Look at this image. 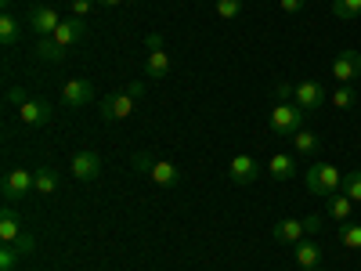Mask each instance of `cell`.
Returning a JSON list of instances; mask_svg holds the SVG:
<instances>
[{"mask_svg":"<svg viewBox=\"0 0 361 271\" xmlns=\"http://www.w3.org/2000/svg\"><path fill=\"white\" fill-rule=\"evenodd\" d=\"M304 185H307L311 195H325L329 199V195H336L343 188V177H340V170L333 163H314V167L304 170Z\"/></svg>","mask_w":361,"mask_h":271,"instance_id":"cell-1","label":"cell"},{"mask_svg":"<svg viewBox=\"0 0 361 271\" xmlns=\"http://www.w3.org/2000/svg\"><path fill=\"white\" fill-rule=\"evenodd\" d=\"M271 131L279 138H293L296 131H304V109L296 102H279L271 109Z\"/></svg>","mask_w":361,"mask_h":271,"instance_id":"cell-2","label":"cell"},{"mask_svg":"<svg viewBox=\"0 0 361 271\" xmlns=\"http://www.w3.org/2000/svg\"><path fill=\"white\" fill-rule=\"evenodd\" d=\"M29 192H37V174L25 170V167H15L4 174V199L8 203H22Z\"/></svg>","mask_w":361,"mask_h":271,"instance_id":"cell-3","label":"cell"},{"mask_svg":"<svg viewBox=\"0 0 361 271\" xmlns=\"http://www.w3.org/2000/svg\"><path fill=\"white\" fill-rule=\"evenodd\" d=\"M134 105H137V95H134V90H119V95L105 98V105H102V119H105V124L127 119V116L134 112Z\"/></svg>","mask_w":361,"mask_h":271,"instance_id":"cell-4","label":"cell"},{"mask_svg":"<svg viewBox=\"0 0 361 271\" xmlns=\"http://www.w3.org/2000/svg\"><path fill=\"white\" fill-rule=\"evenodd\" d=\"M25 22H29V29H33L37 37H54V29L62 25V15H58L54 8H47V4H37Z\"/></svg>","mask_w":361,"mask_h":271,"instance_id":"cell-5","label":"cell"},{"mask_svg":"<svg viewBox=\"0 0 361 271\" xmlns=\"http://www.w3.org/2000/svg\"><path fill=\"white\" fill-rule=\"evenodd\" d=\"M94 102V87H90V80H66L62 87V105L66 109H83Z\"/></svg>","mask_w":361,"mask_h":271,"instance_id":"cell-6","label":"cell"},{"mask_svg":"<svg viewBox=\"0 0 361 271\" xmlns=\"http://www.w3.org/2000/svg\"><path fill=\"white\" fill-rule=\"evenodd\" d=\"M293 102H296L300 109H304V112H318V109L325 105V90H322V83H318V80H304V83H296Z\"/></svg>","mask_w":361,"mask_h":271,"instance_id":"cell-7","label":"cell"},{"mask_svg":"<svg viewBox=\"0 0 361 271\" xmlns=\"http://www.w3.org/2000/svg\"><path fill=\"white\" fill-rule=\"evenodd\" d=\"M333 76L336 83H354L361 76V51H340L333 62Z\"/></svg>","mask_w":361,"mask_h":271,"instance_id":"cell-8","label":"cell"},{"mask_svg":"<svg viewBox=\"0 0 361 271\" xmlns=\"http://www.w3.org/2000/svg\"><path fill=\"white\" fill-rule=\"evenodd\" d=\"M18 119H22L25 127H44L47 119H51V102H44V98L22 102V105H18Z\"/></svg>","mask_w":361,"mask_h":271,"instance_id":"cell-9","label":"cell"},{"mask_svg":"<svg viewBox=\"0 0 361 271\" xmlns=\"http://www.w3.org/2000/svg\"><path fill=\"white\" fill-rule=\"evenodd\" d=\"M228 177L235 181V185H253V181L260 177V167H257V159L253 156H235L231 163H228Z\"/></svg>","mask_w":361,"mask_h":271,"instance_id":"cell-10","label":"cell"},{"mask_svg":"<svg viewBox=\"0 0 361 271\" xmlns=\"http://www.w3.org/2000/svg\"><path fill=\"white\" fill-rule=\"evenodd\" d=\"M83 33H87L83 18H76V15H73V18H62V25L54 29V37H51V40H54L58 47H62V51H69V47H73V44H76Z\"/></svg>","mask_w":361,"mask_h":271,"instance_id":"cell-11","label":"cell"},{"mask_svg":"<svg viewBox=\"0 0 361 271\" xmlns=\"http://www.w3.org/2000/svg\"><path fill=\"white\" fill-rule=\"evenodd\" d=\"M69 167H73V174H76L80 181H94V177L102 174V156L87 148V152H76V156H73Z\"/></svg>","mask_w":361,"mask_h":271,"instance_id":"cell-12","label":"cell"},{"mask_svg":"<svg viewBox=\"0 0 361 271\" xmlns=\"http://www.w3.org/2000/svg\"><path fill=\"white\" fill-rule=\"evenodd\" d=\"M267 174L275 177V181H289V177H296V156L275 152V156L267 159Z\"/></svg>","mask_w":361,"mask_h":271,"instance_id":"cell-13","label":"cell"},{"mask_svg":"<svg viewBox=\"0 0 361 271\" xmlns=\"http://www.w3.org/2000/svg\"><path fill=\"white\" fill-rule=\"evenodd\" d=\"M170 73V54L166 47H156V51H148V62H145V76L148 80H163Z\"/></svg>","mask_w":361,"mask_h":271,"instance_id":"cell-14","label":"cell"},{"mask_svg":"<svg viewBox=\"0 0 361 271\" xmlns=\"http://www.w3.org/2000/svg\"><path fill=\"white\" fill-rule=\"evenodd\" d=\"M271 235H275L279 239V243H300V239H304L307 231H304V221H293V217H282L279 224H275V231H271Z\"/></svg>","mask_w":361,"mask_h":271,"instance_id":"cell-15","label":"cell"},{"mask_svg":"<svg viewBox=\"0 0 361 271\" xmlns=\"http://www.w3.org/2000/svg\"><path fill=\"white\" fill-rule=\"evenodd\" d=\"M350 214H354V199H347L343 192L329 195V217L340 221V224H347V221H350Z\"/></svg>","mask_w":361,"mask_h":271,"instance_id":"cell-16","label":"cell"},{"mask_svg":"<svg viewBox=\"0 0 361 271\" xmlns=\"http://www.w3.org/2000/svg\"><path fill=\"white\" fill-rule=\"evenodd\" d=\"M156 181V185H163V188H173L177 181H180V170L173 167V163H166V159H156V167H152V174H148Z\"/></svg>","mask_w":361,"mask_h":271,"instance_id":"cell-17","label":"cell"},{"mask_svg":"<svg viewBox=\"0 0 361 271\" xmlns=\"http://www.w3.org/2000/svg\"><path fill=\"white\" fill-rule=\"evenodd\" d=\"M18 239H22V221L11 210H4V214H0V243H18Z\"/></svg>","mask_w":361,"mask_h":271,"instance_id":"cell-18","label":"cell"},{"mask_svg":"<svg viewBox=\"0 0 361 271\" xmlns=\"http://www.w3.org/2000/svg\"><path fill=\"white\" fill-rule=\"evenodd\" d=\"M62 58H66V51L58 47L51 37H40V40H37V62H51V66H58Z\"/></svg>","mask_w":361,"mask_h":271,"instance_id":"cell-19","label":"cell"},{"mask_svg":"<svg viewBox=\"0 0 361 271\" xmlns=\"http://www.w3.org/2000/svg\"><path fill=\"white\" fill-rule=\"evenodd\" d=\"M318 260H322V250H318L314 243H304V239H300V243H296V264L307 267V271H314Z\"/></svg>","mask_w":361,"mask_h":271,"instance_id":"cell-20","label":"cell"},{"mask_svg":"<svg viewBox=\"0 0 361 271\" xmlns=\"http://www.w3.org/2000/svg\"><path fill=\"white\" fill-rule=\"evenodd\" d=\"M329 102H333V109L347 112V109L357 105V95H354V87H350V83H340V87L333 90V98H329Z\"/></svg>","mask_w":361,"mask_h":271,"instance_id":"cell-21","label":"cell"},{"mask_svg":"<svg viewBox=\"0 0 361 271\" xmlns=\"http://www.w3.org/2000/svg\"><path fill=\"white\" fill-rule=\"evenodd\" d=\"M18 18L15 15H0V44L4 47H15V40H18Z\"/></svg>","mask_w":361,"mask_h":271,"instance_id":"cell-22","label":"cell"},{"mask_svg":"<svg viewBox=\"0 0 361 271\" xmlns=\"http://www.w3.org/2000/svg\"><path fill=\"white\" fill-rule=\"evenodd\" d=\"M58 192V174L51 167H40L37 170V195H54Z\"/></svg>","mask_w":361,"mask_h":271,"instance_id":"cell-23","label":"cell"},{"mask_svg":"<svg viewBox=\"0 0 361 271\" xmlns=\"http://www.w3.org/2000/svg\"><path fill=\"white\" fill-rule=\"evenodd\" d=\"M293 145H296L300 156H311V152H318V134L314 131H296L293 134Z\"/></svg>","mask_w":361,"mask_h":271,"instance_id":"cell-24","label":"cell"},{"mask_svg":"<svg viewBox=\"0 0 361 271\" xmlns=\"http://www.w3.org/2000/svg\"><path fill=\"white\" fill-rule=\"evenodd\" d=\"M333 15L343 18V22L361 18V0H333Z\"/></svg>","mask_w":361,"mask_h":271,"instance_id":"cell-25","label":"cell"},{"mask_svg":"<svg viewBox=\"0 0 361 271\" xmlns=\"http://www.w3.org/2000/svg\"><path fill=\"white\" fill-rule=\"evenodd\" d=\"M22 257H25V253H22L15 243H4V246H0V271H15Z\"/></svg>","mask_w":361,"mask_h":271,"instance_id":"cell-26","label":"cell"},{"mask_svg":"<svg viewBox=\"0 0 361 271\" xmlns=\"http://www.w3.org/2000/svg\"><path fill=\"white\" fill-rule=\"evenodd\" d=\"M347 199H354V203H361V170H350V174H343V188H340Z\"/></svg>","mask_w":361,"mask_h":271,"instance_id":"cell-27","label":"cell"},{"mask_svg":"<svg viewBox=\"0 0 361 271\" xmlns=\"http://www.w3.org/2000/svg\"><path fill=\"white\" fill-rule=\"evenodd\" d=\"M217 15L224 22H235L238 15H243V0H217Z\"/></svg>","mask_w":361,"mask_h":271,"instance_id":"cell-28","label":"cell"},{"mask_svg":"<svg viewBox=\"0 0 361 271\" xmlns=\"http://www.w3.org/2000/svg\"><path fill=\"white\" fill-rule=\"evenodd\" d=\"M340 243H343L347 250H361V224H347V228L340 231Z\"/></svg>","mask_w":361,"mask_h":271,"instance_id":"cell-29","label":"cell"},{"mask_svg":"<svg viewBox=\"0 0 361 271\" xmlns=\"http://www.w3.org/2000/svg\"><path fill=\"white\" fill-rule=\"evenodd\" d=\"M130 167L137 170V174H152V167H156V159L148 156V152H134V159H130Z\"/></svg>","mask_w":361,"mask_h":271,"instance_id":"cell-30","label":"cell"},{"mask_svg":"<svg viewBox=\"0 0 361 271\" xmlns=\"http://www.w3.org/2000/svg\"><path fill=\"white\" fill-rule=\"evenodd\" d=\"M293 95H296V87H293V83H286V80L275 83V98H279V102H293Z\"/></svg>","mask_w":361,"mask_h":271,"instance_id":"cell-31","label":"cell"},{"mask_svg":"<svg viewBox=\"0 0 361 271\" xmlns=\"http://www.w3.org/2000/svg\"><path fill=\"white\" fill-rule=\"evenodd\" d=\"M322 228H325V217H322V214H311V217H304V231H307V235H318Z\"/></svg>","mask_w":361,"mask_h":271,"instance_id":"cell-32","label":"cell"},{"mask_svg":"<svg viewBox=\"0 0 361 271\" xmlns=\"http://www.w3.org/2000/svg\"><path fill=\"white\" fill-rule=\"evenodd\" d=\"M90 11H94V0H73V15L76 18H87Z\"/></svg>","mask_w":361,"mask_h":271,"instance_id":"cell-33","label":"cell"},{"mask_svg":"<svg viewBox=\"0 0 361 271\" xmlns=\"http://www.w3.org/2000/svg\"><path fill=\"white\" fill-rule=\"evenodd\" d=\"M15 246H18V250H22V253L29 257V253H33V250H37V239H33V235H29V231H22V239H18V243H15Z\"/></svg>","mask_w":361,"mask_h":271,"instance_id":"cell-34","label":"cell"},{"mask_svg":"<svg viewBox=\"0 0 361 271\" xmlns=\"http://www.w3.org/2000/svg\"><path fill=\"white\" fill-rule=\"evenodd\" d=\"M8 102H11L15 109H18L22 102H29V95H25V90H22V87H8Z\"/></svg>","mask_w":361,"mask_h":271,"instance_id":"cell-35","label":"cell"},{"mask_svg":"<svg viewBox=\"0 0 361 271\" xmlns=\"http://www.w3.org/2000/svg\"><path fill=\"white\" fill-rule=\"evenodd\" d=\"M279 4H282L286 15H300V11H304V0H279Z\"/></svg>","mask_w":361,"mask_h":271,"instance_id":"cell-36","label":"cell"},{"mask_svg":"<svg viewBox=\"0 0 361 271\" xmlns=\"http://www.w3.org/2000/svg\"><path fill=\"white\" fill-rule=\"evenodd\" d=\"M145 47H148V51H156V47H166V44H163L159 33H148V37H145Z\"/></svg>","mask_w":361,"mask_h":271,"instance_id":"cell-37","label":"cell"},{"mask_svg":"<svg viewBox=\"0 0 361 271\" xmlns=\"http://www.w3.org/2000/svg\"><path fill=\"white\" fill-rule=\"evenodd\" d=\"M98 4H105V8H116V4H123V0H98Z\"/></svg>","mask_w":361,"mask_h":271,"instance_id":"cell-38","label":"cell"},{"mask_svg":"<svg viewBox=\"0 0 361 271\" xmlns=\"http://www.w3.org/2000/svg\"><path fill=\"white\" fill-rule=\"evenodd\" d=\"M0 4H4V8H8V4H11V0H0Z\"/></svg>","mask_w":361,"mask_h":271,"instance_id":"cell-39","label":"cell"},{"mask_svg":"<svg viewBox=\"0 0 361 271\" xmlns=\"http://www.w3.org/2000/svg\"><path fill=\"white\" fill-rule=\"evenodd\" d=\"M314 271H322V267H314Z\"/></svg>","mask_w":361,"mask_h":271,"instance_id":"cell-40","label":"cell"}]
</instances>
